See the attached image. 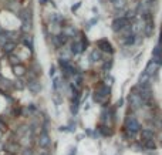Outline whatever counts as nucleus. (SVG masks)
Wrapping results in <instances>:
<instances>
[{"mask_svg": "<svg viewBox=\"0 0 162 155\" xmlns=\"http://www.w3.org/2000/svg\"><path fill=\"white\" fill-rule=\"evenodd\" d=\"M125 130L128 131L129 134H135V132H138V131L141 130V125H139V121H138L134 115H129L128 118H127V121H125Z\"/></svg>", "mask_w": 162, "mask_h": 155, "instance_id": "1", "label": "nucleus"}, {"mask_svg": "<svg viewBox=\"0 0 162 155\" xmlns=\"http://www.w3.org/2000/svg\"><path fill=\"white\" fill-rule=\"evenodd\" d=\"M128 100H129V105H131L132 110H139V108L144 107V101H142V98L139 97V94L135 93V91L129 94Z\"/></svg>", "mask_w": 162, "mask_h": 155, "instance_id": "2", "label": "nucleus"}, {"mask_svg": "<svg viewBox=\"0 0 162 155\" xmlns=\"http://www.w3.org/2000/svg\"><path fill=\"white\" fill-rule=\"evenodd\" d=\"M128 26H129V20L125 19V17H117L112 21V30L114 31H121V30L127 29Z\"/></svg>", "mask_w": 162, "mask_h": 155, "instance_id": "3", "label": "nucleus"}, {"mask_svg": "<svg viewBox=\"0 0 162 155\" xmlns=\"http://www.w3.org/2000/svg\"><path fill=\"white\" fill-rule=\"evenodd\" d=\"M38 145L41 148H49L51 144V139H50V135L47 131H41V134L38 135Z\"/></svg>", "mask_w": 162, "mask_h": 155, "instance_id": "4", "label": "nucleus"}, {"mask_svg": "<svg viewBox=\"0 0 162 155\" xmlns=\"http://www.w3.org/2000/svg\"><path fill=\"white\" fill-rule=\"evenodd\" d=\"M97 47L100 51H105V53H112V46L107 39H101L97 41Z\"/></svg>", "mask_w": 162, "mask_h": 155, "instance_id": "5", "label": "nucleus"}, {"mask_svg": "<svg viewBox=\"0 0 162 155\" xmlns=\"http://www.w3.org/2000/svg\"><path fill=\"white\" fill-rule=\"evenodd\" d=\"M27 87H29V90L31 91L33 94H38V93H40V90H41V84H40L36 78L30 80V81L27 83Z\"/></svg>", "mask_w": 162, "mask_h": 155, "instance_id": "6", "label": "nucleus"}, {"mask_svg": "<svg viewBox=\"0 0 162 155\" xmlns=\"http://www.w3.org/2000/svg\"><path fill=\"white\" fill-rule=\"evenodd\" d=\"M4 149L7 151V154L14 155L19 149H20V147H19V144H17V142H12V141H10V142H7L6 145H4Z\"/></svg>", "mask_w": 162, "mask_h": 155, "instance_id": "7", "label": "nucleus"}, {"mask_svg": "<svg viewBox=\"0 0 162 155\" xmlns=\"http://www.w3.org/2000/svg\"><path fill=\"white\" fill-rule=\"evenodd\" d=\"M154 130L152 128H144V130L141 131V138L144 139V141H148V139H154Z\"/></svg>", "mask_w": 162, "mask_h": 155, "instance_id": "8", "label": "nucleus"}, {"mask_svg": "<svg viewBox=\"0 0 162 155\" xmlns=\"http://www.w3.org/2000/svg\"><path fill=\"white\" fill-rule=\"evenodd\" d=\"M95 93L98 94V95H101L103 98H107V97H110V87L105 86V84H101V86H98Z\"/></svg>", "mask_w": 162, "mask_h": 155, "instance_id": "9", "label": "nucleus"}, {"mask_svg": "<svg viewBox=\"0 0 162 155\" xmlns=\"http://www.w3.org/2000/svg\"><path fill=\"white\" fill-rule=\"evenodd\" d=\"M157 68H158V64H155L154 61H149V63H148V65H146V68H145V71H144V73H145L148 77H151V76H152V74L157 71Z\"/></svg>", "mask_w": 162, "mask_h": 155, "instance_id": "10", "label": "nucleus"}, {"mask_svg": "<svg viewBox=\"0 0 162 155\" xmlns=\"http://www.w3.org/2000/svg\"><path fill=\"white\" fill-rule=\"evenodd\" d=\"M14 49H16V44H14L13 41H7V43H6V44L3 46L4 53H7V54L13 53V51H14Z\"/></svg>", "mask_w": 162, "mask_h": 155, "instance_id": "11", "label": "nucleus"}, {"mask_svg": "<svg viewBox=\"0 0 162 155\" xmlns=\"http://www.w3.org/2000/svg\"><path fill=\"white\" fill-rule=\"evenodd\" d=\"M13 70H14V74H16L17 77H21V76H24V74H26V68L21 64L14 65V67H13Z\"/></svg>", "mask_w": 162, "mask_h": 155, "instance_id": "12", "label": "nucleus"}, {"mask_svg": "<svg viewBox=\"0 0 162 155\" xmlns=\"http://www.w3.org/2000/svg\"><path fill=\"white\" fill-rule=\"evenodd\" d=\"M63 34L67 37H73L75 34V29H74V26H67L66 29L63 30Z\"/></svg>", "mask_w": 162, "mask_h": 155, "instance_id": "13", "label": "nucleus"}, {"mask_svg": "<svg viewBox=\"0 0 162 155\" xmlns=\"http://www.w3.org/2000/svg\"><path fill=\"white\" fill-rule=\"evenodd\" d=\"M90 60H91L92 63L101 60V51H100V50H98V49H97V50H92L91 56H90Z\"/></svg>", "mask_w": 162, "mask_h": 155, "instance_id": "14", "label": "nucleus"}, {"mask_svg": "<svg viewBox=\"0 0 162 155\" xmlns=\"http://www.w3.org/2000/svg\"><path fill=\"white\" fill-rule=\"evenodd\" d=\"M152 57L154 58H158V57H162V46H155L154 50H152Z\"/></svg>", "mask_w": 162, "mask_h": 155, "instance_id": "15", "label": "nucleus"}, {"mask_svg": "<svg viewBox=\"0 0 162 155\" xmlns=\"http://www.w3.org/2000/svg\"><path fill=\"white\" fill-rule=\"evenodd\" d=\"M112 3H114V7L118 10V9H124L125 7L127 0H112Z\"/></svg>", "mask_w": 162, "mask_h": 155, "instance_id": "16", "label": "nucleus"}, {"mask_svg": "<svg viewBox=\"0 0 162 155\" xmlns=\"http://www.w3.org/2000/svg\"><path fill=\"white\" fill-rule=\"evenodd\" d=\"M144 147L146 149H155V142L154 139H148V141H144Z\"/></svg>", "mask_w": 162, "mask_h": 155, "instance_id": "17", "label": "nucleus"}, {"mask_svg": "<svg viewBox=\"0 0 162 155\" xmlns=\"http://www.w3.org/2000/svg\"><path fill=\"white\" fill-rule=\"evenodd\" d=\"M74 81H75V88L81 86V83H83V77H81V74H74Z\"/></svg>", "mask_w": 162, "mask_h": 155, "instance_id": "18", "label": "nucleus"}, {"mask_svg": "<svg viewBox=\"0 0 162 155\" xmlns=\"http://www.w3.org/2000/svg\"><path fill=\"white\" fill-rule=\"evenodd\" d=\"M21 30L23 31H30L31 30V21H23V27H21Z\"/></svg>", "mask_w": 162, "mask_h": 155, "instance_id": "19", "label": "nucleus"}, {"mask_svg": "<svg viewBox=\"0 0 162 155\" xmlns=\"http://www.w3.org/2000/svg\"><path fill=\"white\" fill-rule=\"evenodd\" d=\"M24 44L27 46V47H29V50H33V40H31V39H27V37H24Z\"/></svg>", "mask_w": 162, "mask_h": 155, "instance_id": "20", "label": "nucleus"}, {"mask_svg": "<svg viewBox=\"0 0 162 155\" xmlns=\"http://www.w3.org/2000/svg\"><path fill=\"white\" fill-rule=\"evenodd\" d=\"M10 63L13 64V67L17 64H20V60H19V57H16V56H10Z\"/></svg>", "mask_w": 162, "mask_h": 155, "instance_id": "21", "label": "nucleus"}, {"mask_svg": "<svg viewBox=\"0 0 162 155\" xmlns=\"http://www.w3.org/2000/svg\"><path fill=\"white\" fill-rule=\"evenodd\" d=\"M14 87H16V88H19V90H23V88H24V84H21L20 80H17L16 84H14Z\"/></svg>", "mask_w": 162, "mask_h": 155, "instance_id": "22", "label": "nucleus"}, {"mask_svg": "<svg viewBox=\"0 0 162 155\" xmlns=\"http://www.w3.org/2000/svg\"><path fill=\"white\" fill-rule=\"evenodd\" d=\"M23 155H33V151H31V148H24V151H23Z\"/></svg>", "mask_w": 162, "mask_h": 155, "instance_id": "23", "label": "nucleus"}, {"mask_svg": "<svg viewBox=\"0 0 162 155\" xmlns=\"http://www.w3.org/2000/svg\"><path fill=\"white\" fill-rule=\"evenodd\" d=\"M3 130H6V124H4L3 121H2V118H0V131L3 132Z\"/></svg>", "mask_w": 162, "mask_h": 155, "instance_id": "24", "label": "nucleus"}, {"mask_svg": "<svg viewBox=\"0 0 162 155\" xmlns=\"http://www.w3.org/2000/svg\"><path fill=\"white\" fill-rule=\"evenodd\" d=\"M111 64H112L111 61H107V63L104 64V70H110V68H111Z\"/></svg>", "mask_w": 162, "mask_h": 155, "instance_id": "25", "label": "nucleus"}, {"mask_svg": "<svg viewBox=\"0 0 162 155\" xmlns=\"http://www.w3.org/2000/svg\"><path fill=\"white\" fill-rule=\"evenodd\" d=\"M80 6H81V3H77L75 6H73V7H71V10H73V12H75V10H77V9L80 7Z\"/></svg>", "mask_w": 162, "mask_h": 155, "instance_id": "26", "label": "nucleus"}, {"mask_svg": "<svg viewBox=\"0 0 162 155\" xmlns=\"http://www.w3.org/2000/svg\"><path fill=\"white\" fill-rule=\"evenodd\" d=\"M70 155H77V149H75V148H73V149H71V152H70Z\"/></svg>", "mask_w": 162, "mask_h": 155, "instance_id": "27", "label": "nucleus"}, {"mask_svg": "<svg viewBox=\"0 0 162 155\" xmlns=\"http://www.w3.org/2000/svg\"><path fill=\"white\" fill-rule=\"evenodd\" d=\"M54 73H56V68L51 67V68H50V76H54Z\"/></svg>", "mask_w": 162, "mask_h": 155, "instance_id": "28", "label": "nucleus"}, {"mask_svg": "<svg viewBox=\"0 0 162 155\" xmlns=\"http://www.w3.org/2000/svg\"><path fill=\"white\" fill-rule=\"evenodd\" d=\"M40 155H51V154L49 151H41V152H40Z\"/></svg>", "mask_w": 162, "mask_h": 155, "instance_id": "29", "label": "nucleus"}, {"mask_svg": "<svg viewBox=\"0 0 162 155\" xmlns=\"http://www.w3.org/2000/svg\"><path fill=\"white\" fill-rule=\"evenodd\" d=\"M159 46H162V31H161V37H159Z\"/></svg>", "mask_w": 162, "mask_h": 155, "instance_id": "30", "label": "nucleus"}, {"mask_svg": "<svg viewBox=\"0 0 162 155\" xmlns=\"http://www.w3.org/2000/svg\"><path fill=\"white\" fill-rule=\"evenodd\" d=\"M60 131H67V127H60Z\"/></svg>", "mask_w": 162, "mask_h": 155, "instance_id": "31", "label": "nucleus"}, {"mask_svg": "<svg viewBox=\"0 0 162 155\" xmlns=\"http://www.w3.org/2000/svg\"><path fill=\"white\" fill-rule=\"evenodd\" d=\"M40 3H41V4H47V0H40Z\"/></svg>", "mask_w": 162, "mask_h": 155, "instance_id": "32", "label": "nucleus"}, {"mask_svg": "<svg viewBox=\"0 0 162 155\" xmlns=\"http://www.w3.org/2000/svg\"><path fill=\"white\" fill-rule=\"evenodd\" d=\"M2 137H3V132H2V131H0V139H2Z\"/></svg>", "mask_w": 162, "mask_h": 155, "instance_id": "33", "label": "nucleus"}, {"mask_svg": "<svg viewBox=\"0 0 162 155\" xmlns=\"http://www.w3.org/2000/svg\"><path fill=\"white\" fill-rule=\"evenodd\" d=\"M2 148H3V145H2V144H0V149H2Z\"/></svg>", "mask_w": 162, "mask_h": 155, "instance_id": "34", "label": "nucleus"}, {"mask_svg": "<svg viewBox=\"0 0 162 155\" xmlns=\"http://www.w3.org/2000/svg\"><path fill=\"white\" fill-rule=\"evenodd\" d=\"M6 155H13V154H6Z\"/></svg>", "mask_w": 162, "mask_h": 155, "instance_id": "35", "label": "nucleus"}]
</instances>
